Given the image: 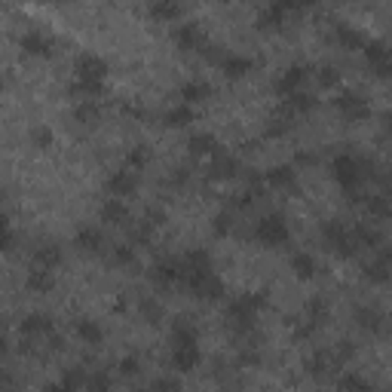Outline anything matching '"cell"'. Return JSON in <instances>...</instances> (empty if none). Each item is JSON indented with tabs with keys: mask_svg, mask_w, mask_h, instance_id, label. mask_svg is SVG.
Returning <instances> with one entry per match:
<instances>
[{
	"mask_svg": "<svg viewBox=\"0 0 392 392\" xmlns=\"http://www.w3.org/2000/svg\"><path fill=\"white\" fill-rule=\"evenodd\" d=\"M371 169H374L371 163L356 160L353 154H337L334 160H331V175H334V181L340 184V190L349 196V203H362L358 187H362V181H365V172L371 175Z\"/></svg>",
	"mask_w": 392,
	"mask_h": 392,
	"instance_id": "cell-1",
	"label": "cell"
},
{
	"mask_svg": "<svg viewBox=\"0 0 392 392\" xmlns=\"http://www.w3.org/2000/svg\"><path fill=\"white\" fill-rule=\"evenodd\" d=\"M264 306H266V291H255V295H243V297L230 300V306H227L230 328L236 331L239 337L252 334L255 331V316L261 313Z\"/></svg>",
	"mask_w": 392,
	"mask_h": 392,
	"instance_id": "cell-2",
	"label": "cell"
},
{
	"mask_svg": "<svg viewBox=\"0 0 392 392\" xmlns=\"http://www.w3.org/2000/svg\"><path fill=\"white\" fill-rule=\"evenodd\" d=\"M322 239H325V245H328L337 257H356L358 248H362L356 243L353 230H346L340 221H325L322 224Z\"/></svg>",
	"mask_w": 392,
	"mask_h": 392,
	"instance_id": "cell-3",
	"label": "cell"
},
{
	"mask_svg": "<svg viewBox=\"0 0 392 392\" xmlns=\"http://www.w3.org/2000/svg\"><path fill=\"white\" fill-rule=\"evenodd\" d=\"M288 236H291V230H288V224H285L282 215H264V218L255 224V239L261 245L279 248V245L288 243Z\"/></svg>",
	"mask_w": 392,
	"mask_h": 392,
	"instance_id": "cell-4",
	"label": "cell"
},
{
	"mask_svg": "<svg viewBox=\"0 0 392 392\" xmlns=\"http://www.w3.org/2000/svg\"><path fill=\"white\" fill-rule=\"evenodd\" d=\"M334 107H337V114L344 116L346 123H362V120H368V116H371L368 102H365L358 93H353V89H344V93H337Z\"/></svg>",
	"mask_w": 392,
	"mask_h": 392,
	"instance_id": "cell-5",
	"label": "cell"
},
{
	"mask_svg": "<svg viewBox=\"0 0 392 392\" xmlns=\"http://www.w3.org/2000/svg\"><path fill=\"white\" fill-rule=\"evenodd\" d=\"M184 282L199 300H221L224 297V282L215 273H187Z\"/></svg>",
	"mask_w": 392,
	"mask_h": 392,
	"instance_id": "cell-6",
	"label": "cell"
},
{
	"mask_svg": "<svg viewBox=\"0 0 392 392\" xmlns=\"http://www.w3.org/2000/svg\"><path fill=\"white\" fill-rule=\"evenodd\" d=\"M150 279L160 288H172L175 282L184 279V261H178V257H160L154 264V270H150Z\"/></svg>",
	"mask_w": 392,
	"mask_h": 392,
	"instance_id": "cell-7",
	"label": "cell"
},
{
	"mask_svg": "<svg viewBox=\"0 0 392 392\" xmlns=\"http://www.w3.org/2000/svg\"><path fill=\"white\" fill-rule=\"evenodd\" d=\"M239 172H245L243 163L233 154H227V150H218L212 156V165H208V178L212 181H233V178H239Z\"/></svg>",
	"mask_w": 392,
	"mask_h": 392,
	"instance_id": "cell-8",
	"label": "cell"
},
{
	"mask_svg": "<svg viewBox=\"0 0 392 392\" xmlns=\"http://www.w3.org/2000/svg\"><path fill=\"white\" fill-rule=\"evenodd\" d=\"M19 46H22V53L25 55H53L55 53V37L53 34H43V31H25L22 40H19Z\"/></svg>",
	"mask_w": 392,
	"mask_h": 392,
	"instance_id": "cell-9",
	"label": "cell"
},
{
	"mask_svg": "<svg viewBox=\"0 0 392 392\" xmlns=\"http://www.w3.org/2000/svg\"><path fill=\"white\" fill-rule=\"evenodd\" d=\"M107 77V62L95 53H83L77 58V80H93V83H104Z\"/></svg>",
	"mask_w": 392,
	"mask_h": 392,
	"instance_id": "cell-10",
	"label": "cell"
},
{
	"mask_svg": "<svg viewBox=\"0 0 392 392\" xmlns=\"http://www.w3.org/2000/svg\"><path fill=\"white\" fill-rule=\"evenodd\" d=\"M306 71L304 65H291V68H285L279 74V80H276V93L282 98H291V95H297L300 93V86H304V80H306Z\"/></svg>",
	"mask_w": 392,
	"mask_h": 392,
	"instance_id": "cell-11",
	"label": "cell"
},
{
	"mask_svg": "<svg viewBox=\"0 0 392 392\" xmlns=\"http://www.w3.org/2000/svg\"><path fill=\"white\" fill-rule=\"evenodd\" d=\"M138 190V172L132 169H120L107 178V194L114 199H123V196H132Z\"/></svg>",
	"mask_w": 392,
	"mask_h": 392,
	"instance_id": "cell-12",
	"label": "cell"
},
{
	"mask_svg": "<svg viewBox=\"0 0 392 392\" xmlns=\"http://www.w3.org/2000/svg\"><path fill=\"white\" fill-rule=\"evenodd\" d=\"M19 331H22V337H49L53 334V316H46V313L25 316L19 322Z\"/></svg>",
	"mask_w": 392,
	"mask_h": 392,
	"instance_id": "cell-13",
	"label": "cell"
},
{
	"mask_svg": "<svg viewBox=\"0 0 392 392\" xmlns=\"http://www.w3.org/2000/svg\"><path fill=\"white\" fill-rule=\"evenodd\" d=\"M175 43L184 49V53H190V49H199V53H203L208 46V40L203 37V31L190 22V25H178V28H175Z\"/></svg>",
	"mask_w": 392,
	"mask_h": 392,
	"instance_id": "cell-14",
	"label": "cell"
},
{
	"mask_svg": "<svg viewBox=\"0 0 392 392\" xmlns=\"http://www.w3.org/2000/svg\"><path fill=\"white\" fill-rule=\"evenodd\" d=\"M264 184L266 187H276V190H295L297 187V169L295 165H276L264 175Z\"/></svg>",
	"mask_w": 392,
	"mask_h": 392,
	"instance_id": "cell-15",
	"label": "cell"
},
{
	"mask_svg": "<svg viewBox=\"0 0 392 392\" xmlns=\"http://www.w3.org/2000/svg\"><path fill=\"white\" fill-rule=\"evenodd\" d=\"M255 68V62L248 55H236V53H230V55H224V62H221V74L227 80H239V77H245L248 71Z\"/></svg>",
	"mask_w": 392,
	"mask_h": 392,
	"instance_id": "cell-16",
	"label": "cell"
},
{
	"mask_svg": "<svg viewBox=\"0 0 392 392\" xmlns=\"http://www.w3.org/2000/svg\"><path fill=\"white\" fill-rule=\"evenodd\" d=\"M199 365V346H175L172 349V368H178L181 374H190Z\"/></svg>",
	"mask_w": 392,
	"mask_h": 392,
	"instance_id": "cell-17",
	"label": "cell"
},
{
	"mask_svg": "<svg viewBox=\"0 0 392 392\" xmlns=\"http://www.w3.org/2000/svg\"><path fill=\"white\" fill-rule=\"evenodd\" d=\"M62 245L55 243H43L34 248V266H40V270H55L58 264H62Z\"/></svg>",
	"mask_w": 392,
	"mask_h": 392,
	"instance_id": "cell-18",
	"label": "cell"
},
{
	"mask_svg": "<svg viewBox=\"0 0 392 392\" xmlns=\"http://www.w3.org/2000/svg\"><path fill=\"white\" fill-rule=\"evenodd\" d=\"M74 245H77L80 252L95 255V252H102L104 236H102V230H98V227H80L77 230V239H74Z\"/></svg>",
	"mask_w": 392,
	"mask_h": 392,
	"instance_id": "cell-19",
	"label": "cell"
},
{
	"mask_svg": "<svg viewBox=\"0 0 392 392\" xmlns=\"http://www.w3.org/2000/svg\"><path fill=\"white\" fill-rule=\"evenodd\" d=\"M291 273H295V276L297 279H313L316 276V273H319V264H316V257L313 255H306V252H295V255H291Z\"/></svg>",
	"mask_w": 392,
	"mask_h": 392,
	"instance_id": "cell-20",
	"label": "cell"
},
{
	"mask_svg": "<svg viewBox=\"0 0 392 392\" xmlns=\"http://www.w3.org/2000/svg\"><path fill=\"white\" fill-rule=\"evenodd\" d=\"M208 95H212V86H208L205 80H187L184 86H181V98H184V104H203L208 102Z\"/></svg>",
	"mask_w": 392,
	"mask_h": 392,
	"instance_id": "cell-21",
	"label": "cell"
},
{
	"mask_svg": "<svg viewBox=\"0 0 392 392\" xmlns=\"http://www.w3.org/2000/svg\"><path fill=\"white\" fill-rule=\"evenodd\" d=\"M25 285H28V291H34V295H49V291L55 288V276H53V270L34 266V270L28 273V279H25Z\"/></svg>",
	"mask_w": 392,
	"mask_h": 392,
	"instance_id": "cell-22",
	"label": "cell"
},
{
	"mask_svg": "<svg viewBox=\"0 0 392 392\" xmlns=\"http://www.w3.org/2000/svg\"><path fill=\"white\" fill-rule=\"evenodd\" d=\"M163 123L165 126H175V129H184V126H190V123H196V111L190 104H175V107L165 111Z\"/></svg>",
	"mask_w": 392,
	"mask_h": 392,
	"instance_id": "cell-23",
	"label": "cell"
},
{
	"mask_svg": "<svg viewBox=\"0 0 392 392\" xmlns=\"http://www.w3.org/2000/svg\"><path fill=\"white\" fill-rule=\"evenodd\" d=\"M74 334H77L83 344H89V346H98L104 340L102 325L93 322V319H77V325H74Z\"/></svg>",
	"mask_w": 392,
	"mask_h": 392,
	"instance_id": "cell-24",
	"label": "cell"
},
{
	"mask_svg": "<svg viewBox=\"0 0 392 392\" xmlns=\"http://www.w3.org/2000/svg\"><path fill=\"white\" fill-rule=\"evenodd\" d=\"M102 221L104 224H126L129 221V205L123 199H104L102 203Z\"/></svg>",
	"mask_w": 392,
	"mask_h": 392,
	"instance_id": "cell-25",
	"label": "cell"
},
{
	"mask_svg": "<svg viewBox=\"0 0 392 392\" xmlns=\"http://www.w3.org/2000/svg\"><path fill=\"white\" fill-rule=\"evenodd\" d=\"M187 147H190V154L194 156H215L218 154V141H215V135H208V132H196V135H190Z\"/></svg>",
	"mask_w": 392,
	"mask_h": 392,
	"instance_id": "cell-26",
	"label": "cell"
},
{
	"mask_svg": "<svg viewBox=\"0 0 392 392\" xmlns=\"http://www.w3.org/2000/svg\"><path fill=\"white\" fill-rule=\"evenodd\" d=\"M187 273H212V255L205 248H194L184 255V276Z\"/></svg>",
	"mask_w": 392,
	"mask_h": 392,
	"instance_id": "cell-27",
	"label": "cell"
},
{
	"mask_svg": "<svg viewBox=\"0 0 392 392\" xmlns=\"http://www.w3.org/2000/svg\"><path fill=\"white\" fill-rule=\"evenodd\" d=\"M365 212L374 221H386V218H392V199L389 196H365Z\"/></svg>",
	"mask_w": 392,
	"mask_h": 392,
	"instance_id": "cell-28",
	"label": "cell"
},
{
	"mask_svg": "<svg viewBox=\"0 0 392 392\" xmlns=\"http://www.w3.org/2000/svg\"><path fill=\"white\" fill-rule=\"evenodd\" d=\"M334 40L344 49H365V43H368V40L358 34L356 28H349V25H334Z\"/></svg>",
	"mask_w": 392,
	"mask_h": 392,
	"instance_id": "cell-29",
	"label": "cell"
},
{
	"mask_svg": "<svg viewBox=\"0 0 392 392\" xmlns=\"http://www.w3.org/2000/svg\"><path fill=\"white\" fill-rule=\"evenodd\" d=\"M172 340H175V346H194L196 344V328L187 319H175L172 322Z\"/></svg>",
	"mask_w": 392,
	"mask_h": 392,
	"instance_id": "cell-30",
	"label": "cell"
},
{
	"mask_svg": "<svg viewBox=\"0 0 392 392\" xmlns=\"http://www.w3.org/2000/svg\"><path fill=\"white\" fill-rule=\"evenodd\" d=\"M356 322L362 325L365 331H380L383 328V316H380V310H374V306H358Z\"/></svg>",
	"mask_w": 392,
	"mask_h": 392,
	"instance_id": "cell-31",
	"label": "cell"
},
{
	"mask_svg": "<svg viewBox=\"0 0 392 392\" xmlns=\"http://www.w3.org/2000/svg\"><path fill=\"white\" fill-rule=\"evenodd\" d=\"M154 19H160V22H175L181 15V4H172V0H163V4H150V10H147Z\"/></svg>",
	"mask_w": 392,
	"mask_h": 392,
	"instance_id": "cell-32",
	"label": "cell"
},
{
	"mask_svg": "<svg viewBox=\"0 0 392 392\" xmlns=\"http://www.w3.org/2000/svg\"><path fill=\"white\" fill-rule=\"evenodd\" d=\"M282 104L288 107L291 114H310L313 107H316V98L313 95H306V93H297V95H291V98H282Z\"/></svg>",
	"mask_w": 392,
	"mask_h": 392,
	"instance_id": "cell-33",
	"label": "cell"
},
{
	"mask_svg": "<svg viewBox=\"0 0 392 392\" xmlns=\"http://www.w3.org/2000/svg\"><path fill=\"white\" fill-rule=\"evenodd\" d=\"M86 383H89V377H86V371L83 368H68L62 374V386L68 392H83L86 389Z\"/></svg>",
	"mask_w": 392,
	"mask_h": 392,
	"instance_id": "cell-34",
	"label": "cell"
},
{
	"mask_svg": "<svg viewBox=\"0 0 392 392\" xmlns=\"http://www.w3.org/2000/svg\"><path fill=\"white\" fill-rule=\"evenodd\" d=\"M304 368H306V374H310V377H319L322 380L325 374L331 371V358H328V353H316V356L306 358Z\"/></svg>",
	"mask_w": 392,
	"mask_h": 392,
	"instance_id": "cell-35",
	"label": "cell"
},
{
	"mask_svg": "<svg viewBox=\"0 0 392 392\" xmlns=\"http://www.w3.org/2000/svg\"><path fill=\"white\" fill-rule=\"evenodd\" d=\"M362 276H365V282H371V285H386V282L392 279V273L380 261H374V264H368L362 270Z\"/></svg>",
	"mask_w": 392,
	"mask_h": 392,
	"instance_id": "cell-36",
	"label": "cell"
},
{
	"mask_svg": "<svg viewBox=\"0 0 392 392\" xmlns=\"http://www.w3.org/2000/svg\"><path fill=\"white\" fill-rule=\"evenodd\" d=\"M98 116H102L98 102H80L77 107H74V120L77 123H98Z\"/></svg>",
	"mask_w": 392,
	"mask_h": 392,
	"instance_id": "cell-37",
	"label": "cell"
},
{
	"mask_svg": "<svg viewBox=\"0 0 392 392\" xmlns=\"http://www.w3.org/2000/svg\"><path fill=\"white\" fill-rule=\"evenodd\" d=\"M316 80H319V86L322 89H334L340 86V80H344V74H340L334 65H322L319 71H316Z\"/></svg>",
	"mask_w": 392,
	"mask_h": 392,
	"instance_id": "cell-38",
	"label": "cell"
},
{
	"mask_svg": "<svg viewBox=\"0 0 392 392\" xmlns=\"http://www.w3.org/2000/svg\"><path fill=\"white\" fill-rule=\"evenodd\" d=\"M353 236H356V243L358 245H368V248H380V233L368 227V224H358V227L353 230Z\"/></svg>",
	"mask_w": 392,
	"mask_h": 392,
	"instance_id": "cell-39",
	"label": "cell"
},
{
	"mask_svg": "<svg viewBox=\"0 0 392 392\" xmlns=\"http://www.w3.org/2000/svg\"><path fill=\"white\" fill-rule=\"evenodd\" d=\"M340 392H371V383L365 377H358V374H344V377L337 380Z\"/></svg>",
	"mask_w": 392,
	"mask_h": 392,
	"instance_id": "cell-40",
	"label": "cell"
},
{
	"mask_svg": "<svg viewBox=\"0 0 392 392\" xmlns=\"http://www.w3.org/2000/svg\"><path fill=\"white\" fill-rule=\"evenodd\" d=\"M306 319L316 322V325H322L325 319H328V300H325V297H313L310 304H306Z\"/></svg>",
	"mask_w": 392,
	"mask_h": 392,
	"instance_id": "cell-41",
	"label": "cell"
},
{
	"mask_svg": "<svg viewBox=\"0 0 392 392\" xmlns=\"http://www.w3.org/2000/svg\"><path fill=\"white\" fill-rule=\"evenodd\" d=\"M147 160H150V150L144 147V144H138V147H132L129 154H126V165L132 172H141L147 165Z\"/></svg>",
	"mask_w": 392,
	"mask_h": 392,
	"instance_id": "cell-42",
	"label": "cell"
},
{
	"mask_svg": "<svg viewBox=\"0 0 392 392\" xmlns=\"http://www.w3.org/2000/svg\"><path fill=\"white\" fill-rule=\"evenodd\" d=\"M141 316H144L150 325H156V322L163 319V306L156 304L154 297H144V300H141Z\"/></svg>",
	"mask_w": 392,
	"mask_h": 392,
	"instance_id": "cell-43",
	"label": "cell"
},
{
	"mask_svg": "<svg viewBox=\"0 0 392 392\" xmlns=\"http://www.w3.org/2000/svg\"><path fill=\"white\" fill-rule=\"evenodd\" d=\"M83 392H114V386H111V377H107L104 371L93 374V377H89V383H86V389H83Z\"/></svg>",
	"mask_w": 392,
	"mask_h": 392,
	"instance_id": "cell-44",
	"label": "cell"
},
{
	"mask_svg": "<svg viewBox=\"0 0 392 392\" xmlns=\"http://www.w3.org/2000/svg\"><path fill=\"white\" fill-rule=\"evenodd\" d=\"M31 144L40 147V150H46L49 144H53V129H49V126H34V129H31Z\"/></svg>",
	"mask_w": 392,
	"mask_h": 392,
	"instance_id": "cell-45",
	"label": "cell"
},
{
	"mask_svg": "<svg viewBox=\"0 0 392 392\" xmlns=\"http://www.w3.org/2000/svg\"><path fill=\"white\" fill-rule=\"evenodd\" d=\"M114 264L116 266H135V248L132 245H116L114 248Z\"/></svg>",
	"mask_w": 392,
	"mask_h": 392,
	"instance_id": "cell-46",
	"label": "cell"
},
{
	"mask_svg": "<svg viewBox=\"0 0 392 392\" xmlns=\"http://www.w3.org/2000/svg\"><path fill=\"white\" fill-rule=\"evenodd\" d=\"M233 227V215L230 212H221V215H215V224H212V230H215V236H227Z\"/></svg>",
	"mask_w": 392,
	"mask_h": 392,
	"instance_id": "cell-47",
	"label": "cell"
},
{
	"mask_svg": "<svg viewBox=\"0 0 392 392\" xmlns=\"http://www.w3.org/2000/svg\"><path fill=\"white\" fill-rule=\"evenodd\" d=\"M147 392H181V383L175 380V377H160V380L150 383Z\"/></svg>",
	"mask_w": 392,
	"mask_h": 392,
	"instance_id": "cell-48",
	"label": "cell"
},
{
	"mask_svg": "<svg viewBox=\"0 0 392 392\" xmlns=\"http://www.w3.org/2000/svg\"><path fill=\"white\" fill-rule=\"evenodd\" d=\"M141 371V362L135 356H126V358H120V374L123 377H135V374Z\"/></svg>",
	"mask_w": 392,
	"mask_h": 392,
	"instance_id": "cell-49",
	"label": "cell"
},
{
	"mask_svg": "<svg viewBox=\"0 0 392 392\" xmlns=\"http://www.w3.org/2000/svg\"><path fill=\"white\" fill-rule=\"evenodd\" d=\"M239 365H245V368L261 365V353H257V346H245L243 353H239Z\"/></svg>",
	"mask_w": 392,
	"mask_h": 392,
	"instance_id": "cell-50",
	"label": "cell"
},
{
	"mask_svg": "<svg viewBox=\"0 0 392 392\" xmlns=\"http://www.w3.org/2000/svg\"><path fill=\"white\" fill-rule=\"evenodd\" d=\"M377 261L386 266V270L392 273V248H380V255H377Z\"/></svg>",
	"mask_w": 392,
	"mask_h": 392,
	"instance_id": "cell-51",
	"label": "cell"
},
{
	"mask_svg": "<svg viewBox=\"0 0 392 392\" xmlns=\"http://www.w3.org/2000/svg\"><path fill=\"white\" fill-rule=\"evenodd\" d=\"M43 392H68V389H65V386H62V380H58V383H46Z\"/></svg>",
	"mask_w": 392,
	"mask_h": 392,
	"instance_id": "cell-52",
	"label": "cell"
},
{
	"mask_svg": "<svg viewBox=\"0 0 392 392\" xmlns=\"http://www.w3.org/2000/svg\"><path fill=\"white\" fill-rule=\"evenodd\" d=\"M386 129H389V132H392V111H389V114H386Z\"/></svg>",
	"mask_w": 392,
	"mask_h": 392,
	"instance_id": "cell-53",
	"label": "cell"
},
{
	"mask_svg": "<svg viewBox=\"0 0 392 392\" xmlns=\"http://www.w3.org/2000/svg\"><path fill=\"white\" fill-rule=\"evenodd\" d=\"M389 199H392V184H389Z\"/></svg>",
	"mask_w": 392,
	"mask_h": 392,
	"instance_id": "cell-54",
	"label": "cell"
},
{
	"mask_svg": "<svg viewBox=\"0 0 392 392\" xmlns=\"http://www.w3.org/2000/svg\"><path fill=\"white\" fill-rule=\"evenodd\" d=\"M218 392H230V389H218Z\"/></svg>",
	"mask_w": 392,
	"mask_h": 392,
	"instance_id": "cell-55",
	"label": "cell"
}]
</instances>
